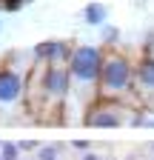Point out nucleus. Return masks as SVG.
I'll list each match as a JSON object with an SVG mask.
<instances>
[{
    "label": "nucleus",
    "instance_id": "nucleus-1",
    "mask_svg": "<svg viewBox=\"0 0 154 160\" xmlns=\"http://www.w3.org/2000/svg\"><path fill=\"white\" fill-rule=\"evenodd\" d=\"M128 94H134V63L120 52H106L97 80V97L123 103Z\"/></svg>",
    "mask_w": 154,
    "mask_h": 160
},
{
    "label": "nucleus",
    "instance_id": "nucleus-2",
    "mask_svg": "<svg viewBox=\"0 0 154 160\" xmlns=\"http://www.w3.org/2000/svg\"><path fill=\"white\" fill-rule=\"evenodd\" d=\"M106 52L100 46H74L69 57V74H71V89H97L100 69H103Z\"/></svg>",
    "mask_w": 154,
    "mask_h": 160
},
{
    "label": "nucleus",
    "instance_id": "nucleus-3",
    "mask_svg": "<svg viewBox=\"0 0 154 160\" xmlns=\"http://www.w3.org/2000/svg\"><path fill=\"white\" fill-rule=\"evenodd\" d=\"M126 109L117 103V100H100L94 103L89 112H86V126H94V129H117L126 123Z\"/></svg>",
    "mask_w": 154,
    "mask_h": 160
},
{
    "label": "nucleus",
    "instance_id": "nucleus-4",
    "mask_svg": "<svg viewBox=\"0 0 154 160\" xmlns=\"http://www.w3.org/2000/svg\"><path fill=\"white\" fill-rule=\"evenodd\" d=\"M71 94V74H69V66H49L43 69V97L46 100H54L60 103Z\"/></svg>",
    "mask_w": 154,
    "mask_h": 160
},
{
    "label": "nucleus",
    "instance_id": "nucleus-5",
    "mask_svg": "<svg viewBox=\"0 0 154 160\" xmlns=\"http://www.w3.org/2000/svg\"><path fill=\"white\" fill-rule=\"evenodd\" d=\"M134 94L140 103L154 106V54H143L134 66Z\"/></svg>",
    "mask_w": 154,
    "mask_h": 160
},
{
    "label": "nucleus",
    "instance_id": "nucleus-6",
    "mask_svg": "<svg viewBox=\"0 0 154 160\" xmlns=\"http://www.w3.org/2000/svg\"><path fill=\"white\" fill-rule=\"evenodd\" d=\"M71 43H63V40H46V43H37L34 54L37 60H43L49 66H69V57H71Z\"/></svg>",
    "mask_w": 154,
    "mask_h": 160
},
{
    "label": "nucleus",
    "instance_id": "nucleus-7",
    "mask_svg": "<svg viewBox=\"0 0 154 160\" xmlns=\"http://www.w3.org/2000/svg\"><path fill=\"white\" fill-rule=\"evenodd\" d=\"M26 92V80L12 72V69H3L0 72V106H12L20 100V94Z\"/></svg>",
    "mask_w": 154,
    "mask_h": 160
},
{
    "label": "nucleus",
    "instance_id": "nucleus-8",
    "mask_svg": "<svg viewBox=\"0 0 154 160\" xmlns=\"http://www.w3.org/2000/svg\"><path fill=\"white\" fill-rule=\"evenodd\" d=\"M83 17H86V23H91V26H103L106 17H108V9L103 3H89L83 9Z\"/></svg>",
    "mask_w": 154,
    "mask_h": 160
},
{
    "label": "nucleus",
    "instance_id": "nucleus-9",
    "mask_svg": "<svg viewBox=\"0 0 154 160\" xmlns=\"http://www.w3.org/2000/svg\"><path fill=\"white\" fill-rule=\"evenodd\" d=\"M0 154H3V160H20V146L17 143H0Z\"/></svg>",
    "mask_w": 154,
    "mask_h": 160
},
{
    "label": "nucleus",
    "instance_id": "nucleus-10",
    "mask_svg": "<svg viewBox=\"0 0 154 160\" xmlns=\"http://www.w3.org/2000/svg\"><path fill=\"white\" fill-rule=\"evenodd\" d=\"M37 160H57V146H40L37 149Z\"/></svg>",
    "mask_w": 154,
    "mask_h": 160
},
{
    "label": "nucleus",
    "instance_id": "nucleus-11",
    "mask_svg": "<svg viewBox=\"0 0 154 160\" xmlns=\"http://www.w3.org/2000/svg\"><path fill=\"white\" fill-rule=\"evenodd\" d=\"M103 40H106V43H111V40H117V29H106Z\"/></svg>",
    "mask_w": 154,
    "mask_h": 160
},
{
    "label": "nucleus",
    "instance_id": "nucleus-12",
    "mask_svg": "<svg viewBox=\"0 0 154 160\" xmlns=\"http://www.w3.org/2000/svg\"><path fill=\"white\" fill-rule=\"evenodd\" d=\"M37 149V143H31V140H23L20 143V152H34Z\"/></svg>",
    "mask_w": 154,
    "mask_h": 160
},
{
    "label": "nucleus",
    "instance_id": "nucleus-13",
    "mask_svg": "<svg viewBox=\"0 0 154 160\" xmlns=\"http://www.w3.org/2000/svg\"><path fill=\"white\" fill-rule=\"evenodd\" d=\"M0 3H3V6H9V9H17L20 3H26V0H0Z\"/></svg>",
    "mask_w": 154,
    "mask_h": 160
},
{
    "label": "nucleus",
    "instance_id": "nucleus-14",
    "mask_svg": "<svg viewBox=\"0 0 154 160\" xmlns=\"http://www.w3.org/2000/svg\"><path fill=\"white\" fill-rule=\"evenodd\" d=\"M74 149H80V152H86V149H89V143H86V140H74Z\"/></svg>",
    "mask_w": 154,
    "mask_h": 160
},
{
    "label": "nucleus",
    "instance_id": "nucleus-15",
    "mask_svg": "<svg viewBox=\"0 0 154 160\" xmlns=\"http://www.w3.org/2000/svg\"><path fill=\"white\" fill-rule=\"evenodd\" d=\"M80 160H100V157H97V154H94V152H89V154H83Z\"/></svg>",
    "mask_w": 154,
    "mask_h": 160
},
{
    "label": "nucleus",
    "instance_id": "nucleus-16",
    "mask_svg": "<svg viewBox=\"0 0 154 160\" xmlns=\"http://www.w3.org/2000/svg\"><path fill=\"white\" fill-rule=\"evenodd\" d=\"M0 160H3V154H0Z\"/></svg>",
    "mask_w": 154,
    "mask_h": 160
},
{
    "label": "nucleus",
    "instance_id": "nucleus-17",
    "mask_svg": "<svg viewBox=\"0 0 154 160\" xmlns=\"http://www.w3.org/2000/svg\"><path fill=\"white\" fill-rule=\"evenodd\" d=\"M151 149H154V143H151Z\"/></svg>",
    "mask_w": 154,
    "mask_h": 160
}]
</instances>
